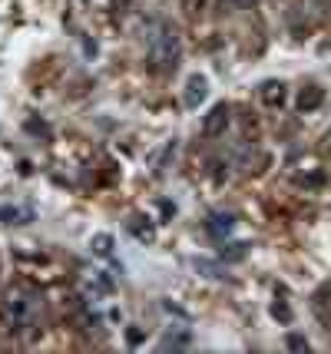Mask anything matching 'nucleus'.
I'll list each match as a JSON object with an SVG mask.
<instances>
[{
  "instance_id": "13",
  "label": "nucleus",
  "mask_w": 331,
  "mask_h": 354,
  "mask_svg": "<svg viewBox=\"0 0 331 354\" xmlns=\"http://www.w3.org/2000/svg\"><path fill=\"white\" fill-rule=\"evenodd\" d=\"M229 7H252V3H258V0H225Z\"/></svg>"
},
{
  "instance_id": "7",
  "label": "nucleus",
  "mask_w": 331,
  "mask_h": 354,
  "mask_svg": "<svg viewBox=\"0 0 331 354\" xmlns=\"http://www.w3.org/2000/svg\"><path fill=\"white\" fill-rule=\"evenodd\" d=\"M90 252L100 255V259H110L113 255V235H106V232L93 235V239H90Z\"/></svg>"
},
{
  "instance_id": "8",
  "label": "nucleus",
  "mask_w": 331,
  "mask_h": 354,
  "mask_svg": "<svg viewBox=\"0 0 331 354\" xmlns=\"http://www.w3.org/2000/svg\"><path fill=\"white\" fill-rule=\"evenodd\" d=\"M209 229L216 232V235H222V232H229V229H232V216H216V218H212V225H209Z\"/></svg>"
},
{
  "instance_id": "2",
  "label": "nucleus",
  "mask_w": 331,
  "mask_h": 354,
  "mask_svg": "<svg viewBox=\"0 0 331 354\" xmlns=\"http://www.w3.org/2000/svg\"><path fill=\"white\" fill-rule=\"evenodd\" d=\"M229 123H232V109L225 106V103H219V106H212L209 113H205L202 133H205L209 139H219V136H225Z\"/></svg>"
},
{
  "instance_id": "3",
  "label": "nucleus",
  "mask_w": 331,
  "mask_h": 354,
  "mask_svg": "<svg viewBox=\"0 0 331 354\" xmlns=\"http://www.w3.org/2000/svg\"><path fill=\"white\" fill-rule=\"evenodd\" d=\"M30 315H33V305L27 298H10L7 301V322L14 324V328H23V324H30Z\"/></svg>"
},
{
  "instance_id": "5",
  "label": "nucleus",
  "mask_w": 331,
  "mask_h": 354,
  "mask_svg": "<svg viewBox=\"0 0 331 354\" xmlns=\"http://www.w3.org/2000/svg\"><path fill=\"white\" fill-rule=\"evenodd\" d=\"M205 93H209V80L196 73V77H189V83H186V96H182V100H186V106L196 109L205 100Z\"/></svg>"
},
{
  "instance_id": "1",
  "label": "nucleus",
  "mask_w": 331,
  "mask_h": 354,
  "mask_svg": "<svg viewBox=\"0 0 331 354\" xmlns=\"http://www.w3.org/2000/svg\"><path fill=\"white\" fill-rule=\"evenodd\" d=\"M149 66L153 73L166 77L179 66V30L173 24H159L153 40H149Z\"/></svg>"
},
{
  "instance_id": "6",
  "label": "nucleus",
  "mask_w": 331,
  "mask_h": 354,
  "mask_svg": "<svg viewBox=\"0 0 331 354\" xmlns=\"http://www.w3.org/2000/svg\"><path fill=\"white\" fill-rule=\"evenodd\" d=\"M321 100H325V90L312 83V86H305V90L299 93V109L301 113H312V109L321 106Z\"/></svg>"
},
{
  "instance_id": "11",
  "label": "nucleus",
  "mask_w": 331,
  "mask_h": 354,
  "mask_svg": "<svg viewBox=\"0 0 331 354\" xmlns=\"http://www.w3.org/2000/svg\"><path fill=\"white\" fill-rule=\"evenodd\" d=\"M133 232H136V239H142V242H153V229L149 225H133Z\"/></svg>"
},
{
  "instance_id": "4",
  "label": "nucleus",
  "mask_w": 331,
  "mask_h": 354,
  "mask_svg": "<svg viewBox=\"0 0 331 354\" xmlns=\"http://www.w3.org/2000/svg\"><path fill=\"white\" fill-rule=\"evenodd\" d=\"M258 100H262L268 109H278L285 103V83L282 80H265V83L258 86Z\"/></svg>"
},
{
  "instance_id": "12",
  "label": "nucleus",
  "mask_w": 331,
  "mask_h": 354,
  "mask_svg": "<svg viewBox=\"0 0 331 354\" xmlns=\"http://www.w3.org/2000/svg\"><path fill=\"white\" fill-rule=\"evenodd\" d=\"M272 315H275V318H282V322H292V311L285 308V305H275V308H272Z\"/></svg>"
},
{
  "instance_id": "10",
  "label": "nucleus",
  "mask_w": 331,
  "mask_h": 354,
  "mask_svg": "<svg viewBox=\"0 0 331 354\" xmlns=\"http://www.w3.org/2000/svg\"><path fill=\"white\" fill-rule=\"evenodd\" d=\"M288 348H292V351H308V341L299 338V335H292V338H288Z\"/></svg>"
},
{
  "instance_id": "9",
  "label": "nucleus",
  "mask_w": 331,
  "mask_h": 354,
  "mask_svg": "<svg viewBox=\"0 0 331 354\" xmlns=\"http://www.w3.org/2000/svg\"><path fill=\"white\" fill-rule=\"evenodd\" d=\"M182 7H186V14H189V17H199L205 7H209V0H186Z\"/></svg>"
}]
</instances>
